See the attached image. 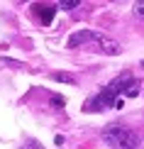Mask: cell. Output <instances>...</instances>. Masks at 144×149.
Returning <instances> with one entry per match:
<instances>
[{"label":"cell","instance_id":"6da1fadb","mask_svg":"<svg viewBox=\"0 0 144 149\" xmlns=\"http://www.w3.org/2000/svg\"><path fill=\"white\" fill-rule=\"evenodd\" d=\"M68 47L71 49H81V47H90V52H100V54H108V56H115L120 54L122 49L115 39L95 32V29H81V32L68 37Z\"/></svg>","mask_w":144,"mask_h":149},{"label":"cell","instance_id":"7a4b0ae2","mask_svg":"<svg viewBox=\"0 0 144 149\" xmlns=\"http://www.w3.org/2000/svg\"><path fill=\"white\" fill-rule=\"evenodd\" d=\"M103 142L112 149H137L139 147V137L125 125H108L103 130Z\"/></svg>","mask_w":144,"mask_h":149},{"label":"cell","instance_id":"3957f363","mask_svg":"<svg viewBox=\"0 0 144 149\" xmlns=\"http://www.w3.org/2000/svg\"><path fill=\"white\" fill-rule=\"evenodd\" d=\"M51 81H56V83H68V86H76V76H71V73H64V71L51 73Z\"/></svg>","mask_w":144,"mask_h":149},{"label":"cell","instance_id":"277c9868","mask_svg":"<svg viewBox=\"0 0 144 149\" xmlns=\"http://www.w3.org/2000/svg\"><path fill=\"white\" fill-rule=\"evenodd\" d=\"M34 10L42 15V22L49 24V22H51V15H54V10H56V8H47V5H34Z\"/></svg>","mask_w":144,"mask_h":149},{"label":"cell","instance_id":"5b68a950","mask_svg":"<svg viewBox=\"0 0 144 149\" xmlns=\"http://www.w3.org/2000/svg\"><path fill=\"white\" fill-rule=\"evenodd\" d=\"M137 93H139V81H137V78H129L127 86H125V95H127V98H134Z\"/></svg>","mask_w":144,"mask_h":149},{"label":"cell","instance_id":"8992f818","mask_svg":"<svg viewBox=\"0 0 144 149\" xmlns=\"http://www.w3.org/2000/svg\"><path fill=\"white\" fill-rule=\"evenodd\" d=\"M78 0H61L59 5H56V8H61V10H73V8H78Z\"/></svg>","mask_w":144,"mask_h":149},{"label":"cell","instance_id":"52a82bcc","mask_svg":"<svg viewBox=\"0 0 144 149\" xmlns=\"http://www.w3.org/2000/svg\"><path fill=\"white\" fill-rule=\"evenodd\" d=\"M132 12H134L137 17H142V20H144V3H134V8H132Z\"/></svg>","mask_w":144,"mask_h":149},{"label":"cell","instance_id":"ba28073f","mask_svg":"<svg viewBox=\"0 0 144 149\" xmlns=\"http://www.w3.org/2000/svg\"><path fill=\"white\" fill-rule=\"evenodd\" d=\"M27 149H44V147H42L37 139H27Z\"/></svg>","mask_w":144,"mask_h":149},{"label":"cell","instance_id":"9c48e42d","mask_svg":"<svg viewBox=\"0 0 144 149\" xmlns=\"http://www.w3.org/2000/svg\"><path fill=\"white\" fill-rule=\"evenodd\" d=\"M142 66H144V61H142Z\"/></svg>","mask_w":144,"mask_h":149}]
</instances>
